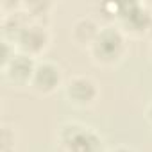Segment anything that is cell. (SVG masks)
Instances as JSON below:
<instances>
[{
    "instance_id": "cell-7",
    "label": "cell",
    "mask_w": 152,
    "mask_h": 152,
    "mask_svg": "<svg viewBox=\"0 0 152 152\" xmlns=\"http://www.w3.org/2000/svg\"><path fill=\"white\" fill-rule=\"evenodd\" d=\"M6 68H9V75H11V77L15 81H20V83L22 81H29L31 77H34V70H36L31 56H23V54L15 56Z\"/></svg>"
},
{
    "instance_id": "cell-4",
    "label": "cell",
    "mask_w": 152,
    "mask_h": 152,
    "mask_svg": "<svg viewBox=\"0 0 152 152\" xmlns=\"http://www.w3.org/2000/svg\"><path fill=\"white\" fill-rule=\"evenodd\" d=\"M68 97L70 100H73L79 106H86L90 102H93V99L97 97V86L91 79L88 77H75L68 83Z\"/></svg>"
},
{
    "instance_id": "cell-9",
    "label": "cell",
    "mask_w": 152,
    "mask_h": 152,
    "mask_svg": "<svg viewBox=\"0 0 152 152\" xmlns=\"http://www.w3.org/2000/svg\"><path fill=\"white\" fill-rule=\"evenodd\" d=\"M111 152H132V150L127 148V147H118V148H115V150H111Z\"/></svg>"
},
{
    "instance_id": "cell-5",
    "label": "cell",
    "mask_w": 152,
    "mask_h": 152,
    "mask_svg": "<svg viewBox=\"0 0 152 152\" xmlns=\"http://www.w3.org/2000/svg\"><path fill=\"white\" fill-rule=\"evenodd\" d=\"M18 41H20V47L23 50L38 52L47 45L48 34L41 25H23L22 31L18 32Z\"/></svg>"
},
{
    "instance_id": "cell-8",
    "label": "cell",
    "mask_w": 152,
    "mask_h": 152,
    "mask_svg": "<svg viewBox=\"0 0 152 152\" xmlns=\"http://www.w3.org/2000/svg\"><path fill=\"white\" fill-rule=\"evenodd\" d=\"M9 147H11V132L7 127H4V131H2V152H9Z\"/></svg>"
},
{
    "instance_id": "cell-10",
    "label": "cell",
    "mask_w": 152,
    "mask_h": 152,
    "mask_svg": "<svg viewBox=\"0 0 152 152\" xmlns=\"http://www.w3.org/2000/svg\"><path fill=\"white\" fill-rule=\"evenodd\" d=\"M147 115H148V120L152 122V104H150V107H148V113H147Z\"/></svg>"
},
{
    "instance_id": "cell-2",
    "label": "cell",
    "mask_w": 152,
    "mask_h": 152,
    "mask_svg": "<svg viewBox=\"0 0 152 152\" xmlns=\"http://www.w3.org/2000/svg\"><path fill=\"white\" fill-rule=\"evenodd\" d=\"M124 50V36L115 27H104L99 31L95 41H93V52L99 59L111 63L120 57Z\"/></svg>"
},
{
    "instance_id": "cell-6",
    "label": "cell",
    "mask_w": 152,
    "mask_h": 152,
    "mask_svg": "<svg viewBox=\"0 0 152 152\" xmlns=\"http://www.w3.org/2000/svg\"><path fill=\"white\" fill-rule=\"evenodd\" d=\"M59 79L61 75H59L57 66H54L52 63H41L34 70L32 83L39 91H52L59 84Z\"/></svg>"
},
{
    "instance_id": "cell-1",
    "label": "cell",
    "mask_w": 152,
    "mask_h": 152,
    "mask_svg": "<svg viewBox=\"0 0 152 152\" xmlns=\"http://www.w3.org/2000/svg\"><path fill=\"white\" fill-rule=\"evenodd\" d=\"M61 141L68 152H97L100 148V138L88 127L79 124H68L61 131Z\"/></svg>"
},
{
    "instance_id": "cell-3",
    "label": "cell",
    "mask_w": 152,
    "mask_h": 152,
    "mask_svg": "<svg viewBox=\"0 0 152 152\" xmlns=\"http://www.w3.org/2000/svg\"><path fill=\"white\" fill-rule=\"evenodd\" d=\"M118 16L122 20V23L125 25V29H129L131 32H145L152 23L150 13L138 2L120 4L118 6Z\"/></svg>"
}]
</instances>
